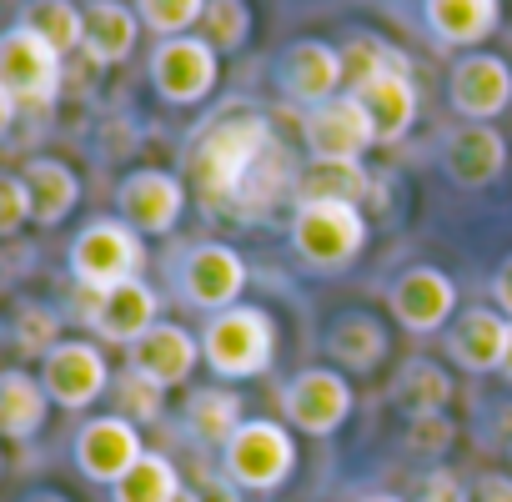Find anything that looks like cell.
<instances>
[{
    "label": "cell",
    "mask_w": 512,
    "mask_h": 502,
    "mask_svg": "<svg viewBox=\"0 0 512 502\" xmlns=\"http://www.w3.org/2000/svg\"><path fill=\"white\" fill-rule=\"evenodd\" d=\"M272 146H277L272 121L262 111H251V106H241V111L231 106L226 116L206 121L201 136L186 151V171H191L196 196L206 201V211H221V201H231V211H236V191L246 186L251 166Z\"/></svg>",
    "instance_id": "obj_1"
},
{
    "label": "cell",
    "mask_w": 512,
    "mask_h": 502,
    "mask_svg": "<svg viewBox=\"0 0 512 502\" xmlns=\"http://www.w3.org/2000/svg\"><path fill=\"white\" fill-rule=\"evenodd\" d=\"M277 357V327L262 307H226L201 327V362L216 377H262Z\"/></svg>",
    "instance_id": "obj_2"
},
{
    "label": "cell",
    "mask_w": 512,
    "mask_h": 502,
    "mask_svg": "<svg viewBox=\"0 0 512 502\" xmlns=\"http://www.w3.org/2000/svg\"><path fill=\"white\" fill-rule=\"evenodd\" d=\"M367 246V221L362 206H342V201H307L292 211V251L317 267V272H342L362 257Z\"/></svg>",
    "instance_id": "obj_3"
},
{
    "label": "cell",
    "mask_w": 512,
    "mask_h": 502,
    "mask_svg": "<svg viewBox=\"0 0 512 502\" xmlns=\"http://www.w3.org/2000/svg\"><path fill=\"white\" fill-rule=\"evenodd\" d=\"M297 467V442L282 422L272 417H256V422H241L236 437L221 447V472L246 487V492H272L292 477Z\"/></svg>",
    "instance_id": "obj_4"
},
{
    "label": "cell",
    "mask_w": 512,
    "mask_h": 502,
    "mask_svg": "<svg viewBox=\"0 0 512 502\" xmlns=\"http://www.w3.org/2000/svg\"><path fill=\"white\" fill-rule=\"evenodd\" d=\"M141 267H146V246H141V231H131L126 221H91L71 241V277L81 292L136 282Z\"/></svg>",
    "instance_id": "obj_5"
},
{
    "label": "cell",
    "mask_w": 512,
    "mask_h": 502,
    "mask_svg": "<svg viewBox=\"0 0 512 502\" xmlns=\"http://www.w3.org/2000/svg\"><path fill=\"white\" fill-rule=\"evenodd\" d=\"M61 51H51L36 31L11 26L0 36V91L16 106H51L61 96Z\"/></svg>",
    "instance_id": "obj_6"
},
{
    "label": "cell",
    "mask_w": 512,
    "mask_h": 502,
    "mask_svg": "<svg viewBox=\"0 0 512 502\" xmlns=\"http://www.w3.org/2000/svg\"><path fill=\"white\" fill-rule=\"evenodd\" d=\"M221 56L201 36H171L151 51V86L166 106H196L216 91Z\"/></svg>",
    "instance_id": "obj_7"
},
{
    "label": "cell",
    "mask_w": 512,
    "mask_h": 502,
    "mask_svg": "<svg viewBox=\"0 0 512 502\" xmlns=\"http://www.w3.org/2000/svg\"><path fill=\"white\" fill-rule=\"evenodd\" d=\"M302 146L312 161H362L377 146V136H372L362 101L352 91H342V96L302 111Z\"/></svg>",
    "instance_id": "obj_8"
},
{
    "label": "cell",
    "mask_w": 512,
    "mask_h": 502,
    "mask_svg": "<svg viewBox=\"0 0 512 502\" xmlns=\"http://www.w3.org/2000/svg\"><path fill=\"white\" fill-rule=\"evenodd\" d=\"M282 412L307 437H332L352 417V382L337 367H307L282 387Z\"/></svg>",
    "instance_id": "obj_9"
},
{
    "label": "cell",
    "mask_w": 512,
    "mask_h": 502,
    "mask_svg": "<svg viewBox=\"0 0 512 502\" xmlns=\"http://www.w3.org/2000/svg\"><path fill=\"white\" fill-rule=\"evenodd\" d=\"M447 101L462 121H497L512 106V66L492 51H467L447 71Z\"/></svg>",
    "instance_id": "obj_10"
},
{
    "label": "cell",
    "mask_w": 512,
    "mask_h": 502,
    "mask_svg": "<svg viewBox=\"0 0 512 502\" xmlns=\"http://www.w3.org/2000/svg\"><path fill=\"white\" fill-rule=\"evenodd\" d=\"M41 387L56 407L81 412L111 387V367H106L96 342H56L41 357Z\"/></svg>",
    "instance_id": "obj_11"
},
{
    "label": "cell",
    "mask_w": 512,
    "mask_h": 502,
    "mask_svg": "<svg viewBox=\"0 0 512 502\" xmlns=\"http://www.w3.org/2000/svg\"><path fill=\"white\" fill-rule=\"evenodd\" d=\"M116 206H121V221L141 236H166L181 211H186V186L181 176L171 171H156V166H141L131 171L121 186H116Z\"/></svg>",
    "instance_id": "obj_12"
},
{
    "label": "cell",
    "mask_w": 512,
    "mask_h": 502,
    "mask_svg": "<svg viewBox=\"0 0 512 502\" xmlns=\"http://www.w3.org/2000/svg\"><path fill=\"white\" fill-rule=\"evenodd\" d=\"M277 86L287 101L297 106H322L332 96H342L347 76H342V51L327 46V41H292L277 61Z\"/></svg>",
    "instance_id": "obj_13"
},
{
    "label": "cell",
    "mask_w": 512,
    "mask_h": 502,
    "mask_svg": "<svg viewBox=\"0 0 512 502\" xmlns=\"http://www.w3.org/2000/svg\"><path fill=\"white\" fill-rule=\"evenodd\" d=\"M86 297V322L101 342L131 347L136 337H146L156 327V292L136 277V282H116L106 292H81Z\"/></svg>",
    "instance_id": "obj_14"
},
{
    "label": "cell",
    "mask_w": 512,
    "mask_h": 502,
    "mask_svg": "<svg viewBox=\"0 0 512 502\" xmlns=\"http://www.w3.org/2000/svg\"><path fill=\"white\" fill-rule=\"evenodd\" d=\"M146 447H141V432H136V422H126L121 412H111V417H91L81 432H76V467H81V477H91V482H121L131 467H136V457H141Z\"/></svg>",
    "instance_id": "obj_15"
},
{
    "label": "cell",
    "mask_w": 512,
    "mask_h": 502,
    "mask_svg": "<svg viewBox=\"0 0 512 502\" xmlns=\"http://www.w3.org/2000/svg\"><path fill=\"white\" fill-rule=\"evenodd\" d=\"M246 287V262L236 257L231 246L211 241V246H196L186 251V262H181V297L201 312H226L236 307Z\"/></svg>",
    "instance_id": "obj_16"
},
{
    "label": "cell",
    "mask_w": 512,
    "mask_h": 502,
    "mask_svg": "<svg viewBox=\"0 0 512 502\" xmlns=\"http://www.w3.org/2000/svg\"><path fill=\"white\" fill-rule=\"evenodd\" d=\"M442 166L457 186L477 191V186H492L507 166V141L492 121H462L457 131H447L442 141Z\"/></svg>",
    "instance_id": "obj_17"
},
{
    "label": "cell",
    "mask_w": 512,
    "mask_h": 502,
    "mask_svg": "<svg viewBox=\"0 0 512 502\" xmlns=\"http://www.w3.org/2000/svg\"><path fill=\"white\" fill-rule=\"evenodd\" d=\"M452 312H457V287H452L447 272L412 267V272L397 277V287H392V317H397V327H407V332H437V327L452 322Z\"/></svg>",
    "instance_id": "obj_18"
},
{
    "label": "cell",
    "mask_w": 512,
    "mask_h": 502,
    "mask_svg": "<svg viewBox=\"0 0 512 502\" xmlns=\"http://www.w3.org/2000/svg\"><path fill=\"white\" fill-rule=\"evenodd\" d=\"M196 357H201V342H196L186 327H171V322H156L146 337H136V342L126 347V367L146 372V377L161 382V387H181V382L191 377Z\"/></svg>",
    "instance_id": "obj_19"
},
{
    "label": "cell",
    "mask_w": 512,
    "mask_h": 502,
    "mask_svg": "<svg viewBox=\"0 0 512 502\" xmlns=\"http://www.w3.org/2000/svg\"><path fill=\"white\" fill-rule=\"evenodd\" d=\"M372 121L377 146H397L412 126H417V86L412 71H382L377 81H367L362 91H352Z\"/></svg>",
    "instance_id": "obj_20"
},
{
    "label": "cell",
    "mask_w": 512,
    "mask_h": 502,
    "mask_svg": "<svg viewBox=\"0 0 512 502\" xmlns=\"http://www.w3.org/2000/svg\"><path fill=\"white\" fill-rule=\"evenodd\" d=\"M422 21L437 46L477 51L502 21V0H422Z\"/></svg>",
    "instance_id": "obj_21"
},
{
    "label": "cell",
    "mask_w": 512,
    "mask_h": 502,
    "mask_svg": "<svg viewBox=\"0 0 512 502\" xmlns=\"http://www.w3.org/2000/svg\"><path fill=\"white\" fill-rule=\"evenodd\" d=\"M507 332H512V322H502L492 307H467L447 327V357L467 372H492V367H502Z\"/></svg>",
    "instance_id": "obj_22"
},
{
    "label": "cell",
    "mask_w": 512,
    "mask_h": 502,
    "mask_svg": "<svg viewBox=\"0 0 512 502\" xmlns=\"http://www.w3.org/2000/svg\"><path fill=\"white\" fill-rule=\"evenodd\" d=\"M136 36H141V16L121 0H91L86 6V61L91 66H121L131 51H136Z\"/></svg>",
    "instance_id": "obj_23"
},
{
    "label": "cell",
    "mask_w": 512,
    "mask_h": 502,
    "mask_svg": "<svg viewBox=\"0 0 512 502\" xmlns=\"http://www.w3.org/2000/svg\"><path fill=\"white\" fill-rule=\"evenodd\" d=\"M21 181H26V191H31V221H36V226H61V221L76 211V201H81V176H76L66 161H56V156L26 161Z\"/></svg>",
    "instance_id": "obj_24"
},
{
    "label": "cell",
    "mask_w": 512,
    "mask_h": 502,
    "mask_svg": "<svg viewBox=\"0 0 512 502\" xmlns=\"http://www.w3.org/2000/svg\"><path fill=\"white\" fill-rule=\"evenodd\" d=\"M46 412H51V397H46L41 377H31L21 367L0 372V437H11V442L36 437L46 427Z\"/></svg>",
    "instance_id": "obj_25"
},
{
    "label": "cell",
    "mask_w": 512,
    "mask_h": 502,
    "mask_svg": "<svg viewBox=\"0 0 512 502\" xmlns=\"http://www.w3.org/2000/svg\"><path fill=\"white\" fill-rule=\"evenodd\" d=\"M327 357L347 372H372L377 362H387V327L367 312H347L327 332Z\"/></svg>",
    "instance_id": "obj_26"
},
{
    "label": "cell",
    "mask_w": 512,
    "mask_h": 502,
    "mask_svg": "<svg viewBox=\"0 0 512 502\" xmlns=\"http://www.w3.org/2000/svg\"><path fill=\"white\" fill-rule=\"evenodd\" d=\"M372 191L362 161H312L297 186H292V201L307 206V201H342V206H362Z\"/></svg>",
    "instance_id": "obj_27"
},
{
    "label": "cell",
    "mask_w": 512,
    "mask_h": 502,
    "mask_svg": "<svg viewBox=\"0 0 512 502\" xmlns=\"http://www.w3.org/2000/svg\"><path fill=\"white\" fill-rule=\"evenodd\" d=\"M241 397L226 392V387H196L186 397V432L201 442V447H226L241 427Z\"/></svg>",
    "instance_id": "obj_28"
},
{
    "label": "cell",
    "mask_w": 512,
    "mask_h": 502,
    "mask_svg": "<svg viewBox=\"0 0 512 502\" xmlns=\"http://www.w3.org/2000/svg\"><path fill=\"white\" fill-rule=\"evenodd\" d=\"M21 26L36 31V36H41L51 51H61V56L81 51V41H86V11L76 6V0H26Z\"/></svg>",
    "instance_id": "obj_29"
},
{
    "label": "cell",
    "mask_w": 512,
    "mask_h": 502,
    "mask_svg": "<svg viewBox=\"0 0 512 502\" xmlns=\"http://www.w3.org/2000/svg\"><path fill=\"white\" fill-rule=\"evenodd\" d=\"M181 487H186V482H181V472H176L171 457L141 452L136 467H131L121 482H111V502H171Z\"/></svg>",
    "instance_id": "obj_30"
},
{
    "label": "cell",
    "mask_w": 512,
    "mask_h": 502,
    "mask_svg": "<svg viewBox=\"0 0 512 502\" xmlns=\"http://www.w3.org/2000/svg\"><path fill=\"white\" fill-rule=\"evenodd\" d=\"M392 397L407 407V417H432V412H442V407H447V397H452V382H447V372H442L437 362H427V357H412V362L397 372V387H392Z\"/></svg>",
    "instance_id": "obj_31"
},
{
    "label": "cell",
    "mask_w": 512,
    "mask_h": 502,
    "mask_svg": "<svg viewBox=\"0 0 512 502\" xmlns=\"http://www.w3.org/2000/svg\"><path fill=\"white\" fill-rule=\"evenodd\" d=\"M342 51V76H347V91H362L367 81H377L382 71H407V56L392 51L387 41L377 36H352L337 46Z\"/></svg>",
    "instance_id": "obj_32"
},
{
    "label": "cell",
    "mask_w": 512,
    "mask_h": 502,
    "mask_svg": "<svg viewBox=\"0 0 512 502\" xmlns=\"http://www.w3.org/2000/svg\"><path fill=\"white\" fill-rule=\"evenodd\" d=\"M201 41L216 56H236L251 41V6H246V0H206V11H201Z\"/></svg>",
    "instance_id": "obj_33"
},
{
    "label": "cell",
    "mask_w": 512,
    "mask_h": 502,
    "mask_svg": "<svg viewBox=\"0 0 512 502\" xmlns=\"http://www.w3.org/2000/svg\"><path fill=\"white\" fill-rule=\"evenodd\" d=\"M206 0H136L141 31L171 41V36H191V26H201Z\"/></svg>",
    "instance_id": "obj_34"
},
{
    "label": "cell",
    "mask_w": 512,
    "mask_h": 502,
    "mask_svg": "<svg viewBox=\"0 0 512 502\" xmlns=\"http://www.w3.org/2000/svg\"><path fill=\"white\" fill-rule=\"evenodd\" d=\"M161 407H166V387L161 382H151L146 372H136V367H126L121 377H116V412L126 417V422H156L161 417Z\"/></svg>",
    "instance_id": "obj_35"
},
{
    "label": "cell",
    "mask_w": 512,
    "mask_h": 502,
    "mask_svg": "<svg viewBox=\"0 0 512 502\" xmlns=\"http://www.w3.org/2000/svg\"><path fill=\"white\" fill-rule=\"evenodd\" d=\"M56 342H61L56 312H51V307H21V317H16V347H21L26 357H46Z\"/></svg>",
    "instance_id": "obj_36"
},
{
    "label": "cell",
    "mask_w": 512,
    "mask_h": 502,
    "mask_svg": "<svg viewBox=\"0 0 512 502\" xmlns=\"http://www.w3.org/2000/svg\"><path fill=\"white\" fill-rule=\"evenodd\" d=\"M31 221V191L21 176L0 171V236H16Z\"/></svg>",
    "instance_id": "obj_37"
},
{
    "label": "cell",
    "mask_w": 512,
    "mask_h": 502,
    "mask_svg": "<svg viewBox=\"0 0 512 502\" xmlns=\"http://www.w3.org/2000/svg\"><path fill=\"white\" fill-rule=\"evenodd\" d=\"M447 442H452V422H447L442 412H432V417H407V447H412V452L437 457V452H447Z\"/></svg>",
    "instance_id": "obj_38"
},
{
    "label": "cell",
    "mask_w": 512,
    "mask_h": 502,
    "mask_svg": "<svg viewBox=\"0 0 512 502\" xmlns=\"http://www.w3.org/2000/svg\"><path fill=\"white\" fill-rule=\"evenodd\" d=\"M417 502H472V492L462 487V477H457V472L437 467V472H427V482H422V497H417Z\"/></svg>",
    "instance_id": "obj_39"
},
{
    "label": "cell",
    "mask_w": 512,
    "mask_h": 502,
    "mask_svg": "<svg viewBox=\"0 0 512 502\" xmlns=\"http://www.w3.org/2000/svg\"><path fill=\"white\" fill-rule=\"evenodd\" d=\"M196 492H201V502H241V487H236L226 472H211Z\"/></svg>",
    "instance_id": "obj_40"
},
{
    "label": "cell",
    "mask_w": 512,
    "mask_h": 502,
    "mask_svg": "<svg viewBox=\"0 0 512 502\" xmlns=\"http://www.w3.org/2000/svg\"><path fill=\"white\" fill-rule=\"evenodd\" d=\"M472 502H512V477H482Z\"/></svg>",
    "instance_id": "obj_41"
},
{
    "label": "cell",
    "mask_w": 512,
    "mask_h": 502,
    "mask_svg": "<svg viewBox=\"0 0 512 502\" xmlns=\"http://www.w3.org/2000/svg\"><path fill=\"white\" fill-rule=\"evenodd\" d=\"M492 292H497V307L512 317V257L497 267V277H492Z\"/></svg>",
    "instance_id": "obj_42"
},
{
    "label": "cell",
    "mask_w": 512,
    "mask_h": 502,
    "mask_svg": "<svg viewBox=\"0 0 512 502\" xmlns=\"http://www.w3.org/2000/svg\"><path fill=\"white\" fill-rule=\"evenodd\" d=\"M11 121H16V101L0 91V141H6V131H11Z\"/></svg>",
    "instance_id": "obj_43"
},
{
    "label": "cell",
    "mask_w": 512,
    "mask_h": 502,
    "mask_svg": "<svg viewBox=\"0 0 512 502\" xmlns=\"http://www.w3.org/2000/svg\"><path fill=\"white\" fill-rule=\"evenodd\" d=\"M21 502H71V497H61V492H51V487H41V492H26Z\"/></svg>",
    "instance_id": "obj_44"
},
{
    "label": "cell",
    "mask_w": 512,
    "mask_h": 502,
    "mask_svg": "<svg viewBox=\"0 0 512 502\" xmlns=\"http://www.w3.org/2000/svg\"><path fill=\"white\" fill-rule=\"evenodd\" d=\"M171 502H201V492H196V487H181V492H176Z\"/></svg>",
    "instance_id": "obj_45"
},
{
    "label": "cell",
    "mask_w": 512,
    "mask_h": 502,
    "mask_svg": "<svg viewBox=\"0 0 512 502\" xmlns=\"http://www.w3.org/2000/svg\"><path fill=\"white\" fill-rule=\"evenodd\" d=\"M502 372H507V382H512V332H507V352H502Z\"/></svg>",
    "instance_id": "obj_46"
},
{
    "label": "cell",
    "mask_w": 512,
    "mask_h": 502,
    "mask_svg": "<svg viewBox=\"0 0 512 502\" xmlns=\"http://www.w3.org/2000/svg\"><path fill=\"white\" fill-rule=\"evenodd\" d=\"M362 502H402V497H392V492H372V497H362Z\"/></svg>",
    "instance_id": "obj_47"
}]
</instances>
